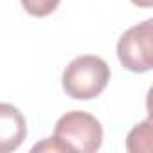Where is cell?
Masks as SVG:
<instances>
[{
	"instance_id": "52a82bcc",
	"label": "cell",
	"mask_w": 153,
	"mask_h": 153,
	"mask_svg": "<svg viewBox=\"0 0 153 153\" xmlns=\"http://www.w3.org/2000/svg\"><path fill=\"white\" fill-rule=\"evenodd\" d=\"M131 4H135V6H139V7H151L153 6V0H131Z\"/></svg>"
},
{
	"instance_id": "7a4b0ae2",
	"label": "cell",
	"mask_w": 153,
	"mask_h": 153,
	"mask_svg": "<svg viewBox=\"0 0 153 153\" xmlns=\"http://www.w3.org/2000/svg\"><path fill=\"white\" fill-rule=\"evenodd\" d=\"M54 139L67 153H94L103 144V126L87 112H67L54 126Z\"/></svg>"
},
{
	"instance_id": "5b68a950",
	"label": "cell",
	"mask_w": 153,
	"mask_h": 153,
	"mask_svg": "<svg viewBox=\"0 0 153 153\" xmlns=\"http://www.w3.org/2000/svg\"><path fill=\"white\" fill-rule=\"evenodd\" d=\"M126 149L131 153H149L151 151V117L137 124L126 139Z\"/></svg>"
},
{
	"instance_id": "8992f818",
	"label": "cell",
	"mask_w": 153,
	"mask_h": 153,
	"mask_svg": "<svg viewBox=\"0 0 153 153\" xmlns=\"http://www.w3.org/2000/svg\"><path fill=\"white\" fill-rule=\"evenodd\" d=\"M59 2L61 0H20L22 7L31 16H36V18H43V16L52 15L58 9Z\"/></svg>"
},
{
	"instance_id": "6da1fadb",
	"label": "cell",
	"mask_w": 153,
	"mask_h": 153,
	"mask_svg": "<svg viewBox=\"0 0 153 153\" xmlns=\"http://www.w3.org/2000/svg\"><path fill=\"white\" fill-rule=\"evenodd\" d=\"M108 63L94 54L74 58L63 70L61 87L65 94L78 101H88L103 94L110 81Z\"/></svg>"
},
{
	"instance_id": "3957f363",
	"label": "cell",
	"mask_w": 153,
	"mask_h": 153,
	"mask_svg": "<svg viewBox=\"0 0 153 153\" xmlns=\"http://www.w3.org/2000/svg\"><path fill=\"white\" fill-rule=\"evenodd\" d=\"M121 65L135 74L149 72L153 67V20L148 18L123 33L117 42Z\"/></svg>"
},
{
	"instance_id": "277c9868",
	"label": "cell",
	"mask_w": 153,
	"mask_h": 153,
	"mask_svg": "<svg viewBox=\"0 0 153 153\" xmlns=\"http://www.w3.org/2000/svg\"><path fill=\"white\" fill-rule=\"evenodd\" d=\"M27 137L24 114L9 103H0V153H11L22 146Z\"/></svg>"
}]
</instances>
